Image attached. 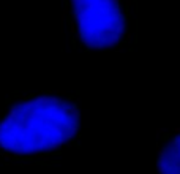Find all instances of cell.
<instances>
[{"label":"cell","instance_id":"cell-2","mask_svg":"<svg viewBox=\"0 0 180 174\" xmlns=\"http://www.w3.org/2000/svg\"><path fill=\"white\" fill-rule=\"evenodd\" d=\"M62 30L73 49L122 52L134 44L133 0H63Z\"/></svg>","mask_w":180,"mask_h":174},{"label":"cell","instance_id":"cell-1","mask_svg":"<svg viewBox=\"0 0 180 174\" xmlns=\"http://www.w3.org/2000/svg\"><path fill=\"white\" fill-rule=\"evenodd\" d=\"M81 147V92H13L0 103V162L59 165Z\"/></svg>","mask_w":180,"mask_h":174},{"label":"cell","instance_id":"cell-3","mask_svg":"<svg viewBox=\"0 0 180 174\" xmlns=\"http://www.w3.org/2000/svg\"><path fill=\"white\" fill-rule=\"evenodd\" d=\"M158 174H180V128L157 130Z\"/></svg>","mask_w":180,"mask_h":174}]
</instances>
